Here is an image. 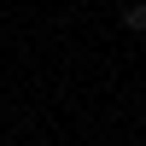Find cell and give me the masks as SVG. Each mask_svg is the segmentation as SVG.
<instances>
[{"label":"cell","instance_id":"obj_1","mask_svg":"<svg viewBox=\"0 0 146 146\" xmlns=\"http://www.w3.org/2000/svg\"><path fill=\"white\" fill-rule=\"evenodd\" d=\"M123 29H146V6H123Z\"/></svg>","mask_w":146,"mask_h":146}]
</instances>
